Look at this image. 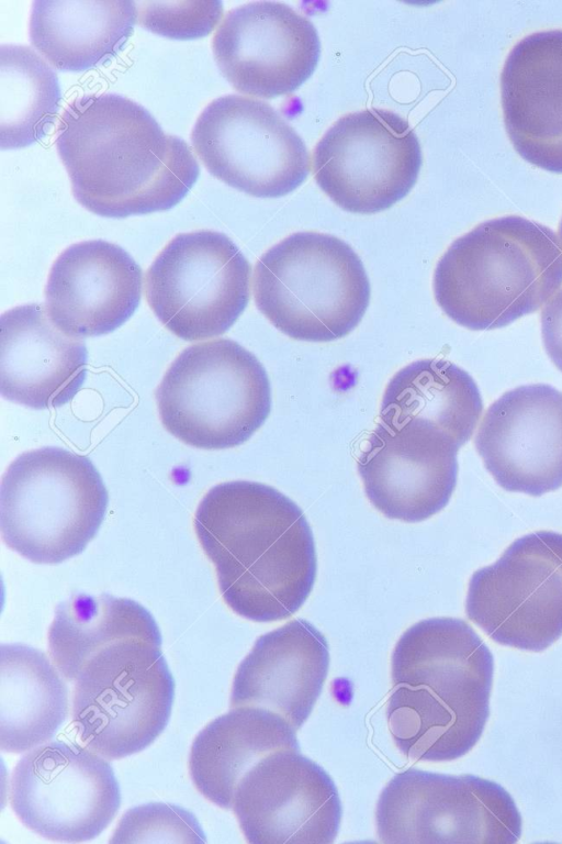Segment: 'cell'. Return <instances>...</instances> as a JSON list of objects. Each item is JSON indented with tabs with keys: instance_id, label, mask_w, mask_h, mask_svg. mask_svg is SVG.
Segmentation results:
<instances>
[{
	"instance_id": "6da1fadb",
	"label": "cell",
	"mask_w": 562,
	"mask_h": 844,
	"mask_svg": "<svg viewBox=\"0 0 562 844\" xmlns=\"http://www.w3.org/2000/svg\"><path fill=\"white\" fill-rule=\"evenodd\" d=\"M56 146L75 199L104 218L167 211L200 176L186 141L166 134L148 110L116 93L69 103Z\"/></svg>"
},
{
	"instance_id": "7a4b0ae2",
	"label": "cell",
	"mask_w": 562,
	"mask_h": 844,
	"mask_svg": "<svg viewBox=\"0 0 562 844\" xmlns=\"http://www.w3.org/2000/svg\"><path fill=\"white\" fill-rule=\"evenodd\" d=\"M193 524L234 612L272 622L303 606L317 558L312 529L290 498L260 482H222L203 497Z\"/></svg>"
},
{
	"instance_id": "3957f363",
	"label": "cell",
	"mask_w": 562,
	"mask_h": 844,
	"mask_svg": "<svg viewBox=\"0 0 562 844\" xmlns=\"http://www.w3.org/2000/svg\"><path fill=\"white\" fill-rule=\"evenodd\" d=\"M493 655L461 619L431 618L407 629L391 659L386 719L397 748L416 760L470 752L490 715Z\"/></svg>"
},
{
	"instance_id": "277c9868",
	"label": "cell",
	"mask_w": 562,
	"mask_h": 844,
	"mask_svg": "<svg viewBox=\"0 0 562 844\" xmlns=\"http://www.w3.org/2000/svg\"><path fill=\"white\" fill-rule=\"evenodd\" d=\"M435 299L457 324L494 330L530 314L562 286V251L548 226L518 215L458 237L434 273Z\"/></svg>"
},
{
	"instance_id": "5b68a950",
	"label": "cell",
	"mask_w": 562,
	"mask_h": 844,
	"mask_svg": "<svg viewBox=\"0 0 562 844\" xmlns=\"http://www.w3.org/2000/svg\"><path fill=\"white\" fill-rule=\"evenodd\" d=\"M370 295L361 259L330 234H291L255 266L257 308L280 332L297 341L319 343L346 336L362 320Z\"/></svg>"
},
{
	"instance_id": "8992f818",
	"label": "cell",
	"mask_w": 562,
	"mask_h": 844,
	"mask_svg": "<svg viewBox=\"0 0 562 844\" xmlns=\"http://www.w3.org/2000/svg\"><path fill=\"white\" fill-rule=\"evenodd\" d=\"M108 490L92 462L60 447L21 454L2 477L4 543L36 564H60L82 553L101 526Z\"/></svg>"
},
{
	"instance_id": "52a82bcc",
	"label": "cell",
	"mask_w": 562,
	"mask_h": 844,
	"mask_svg": "<svg viewBox=\"0 0 562 844\" xmlns=\"http://www.w3.org/2000/svg\"><path fill=\"white\" fill-rule=\"evenodd\" d=\"M164 427L181 442L224 449L248 441L271 410V387L257 357L228 338L187 347L155 392Z\"/></svg>"
},
{
	"instance_id": "ba28073f",
	"label": "cell",
	"mask_w": 562,
	"mask_h": 844,
	"mask_svg": "<svg viewBox=\"0 0 562 844\" xmlns=\"http://www.w3.org/2000/svg\"><path fill=\"white\" fill-rule=\"evenodd\" d=\"M161 645L143 638L108 644L76 678L72 721L83 744L106 759L138 753L165 730L175 679Z\"/></svg>"
},
{
	"instance_id": "9c48e42d",
	"label": "cell",
	"mask_w": 562,
	"mask_h": 844,
	"mask_svg": "<svg viewBox=\"0 0 562 844\" xmlns=\"http://www.w3.org/2000/svg\"><path fill=\"white\" fill-rule=\"evenodd\" d=\"M379 841L387 844L516 843L521 815L495 781L409 768L382 790L375 811Z\"/></svg>"
},
{
	"instance_id": "30bf717a",
	"label": "cell",
	"mask_w": 562,
	"mask_h": 844,
	"mask_svg": "<svg viewBox=\"0 0 562 844\" xmlns=\"http://www.w3.org/2000/svg\"><path fill=\"white\" fill-rule=\"evenodd\" d=\"M250 265L224 233L175 236L146 273L145 295L159 321L184 341L228 331L250 296Z\"/></svg>"
},
{
	"instance_id": "8fae6325",
	"label": "cell",
	"mask_w": 562,
	"mask_h": 844,
	"mask_svg": "<svg viewBox=\"0 0 562 844\" xmlns=\"http://www.w3.org/2000/svg\"><path fill=\"white\" fill-rule=\"evenodd\" d=\"M465 611L502 645L530 652L551 646L562 635V534L524 535L474 571Z\"/></svg>"
},
{
	"instance_id": "7c38bea8",
	"label": "cell",
	"mask_w": 562,
	"mask_h": 844,
	"mask_svg": "<svg viewBox=\"0 0 562 844\" xmlns=\"http://www.w3.org/2000/svg\"><path fill=\"white\" fill-rule=\"evenodd\" d=\"M422 148L408 122L384 109L344 115L323 135L312 169L342 210L372 214L405 198L417 181Z\"/></svg>"
},
{
	"instance_id": "4fadbf2b",
	"label": "cell",
	"mask_w": 562,
	"mask_h": 844,
	"mask_svg": "<svg viewBox=\"0 0 562 844\" xmlns=\"http://www.w3.org/2000/svg\"><path fill=\"white\" fill-rule=\"evenodd\" d=\"M191 142L212 176L254 197L285 196L310 173L302 137L257 99L237 95L214 99L199 115Z\"/></svg>"
},
{
	"instance_id": "5bb4252c",
	"label": "cell",
	"mask_w": 562,
	"mask_h": 844,
	"mask_svg": "<svg viewBox=\"0 0 562 844\" xmlns=\"http://www.w3.org/2000/svg\"><path fill=\"white\" fill-rule=\"evenodd\" d=\"M10 802L22 823L57 842L92 840L112 822L121 790L106 758L72 743L52 741L21 757Z\"/></svg>"
},
{
	"instance_id": "9a60e30c",
	"label": "cell",
	"mask_w": 562,
	"mask_h": 844,
	"mask_svg": "<svg viewBox=\"0 0 562 844\" xmlns=\"http://www.w3.org/2000/svg\"><path fill=\"white\" fill-rule=\"evenodd\" d=\"M234 813L251 844H329L341 819L329 775L296 749L271 753L238 784Z\"/></svg>"
},
{
	"instance_id": "2e32d148",
	"label": "cell",
	"mask_w": 562,
	"mask_h": 844,
	"mask_svg": "<svg viewBox=\"0 0 562 844\" xmlns=\"http://www.w3.org/2000/svg\"><path fill=\"white\" fill-rule=\"evenodd\" d=\"M223 77L240 93H292L314 73L321 42L313 23L285 3L250 2L226 13L212 41Z\"/></svg>"
},
{
	"instance_id": "e0dca14e",
	"label": "cell",
	"mask_w": 562,
	"mask_h": 844,
	"mask_svg": "<svg viewBox=\"0 0 562 844\" xmlns=\"http://www.w3.org/2000/svg\"><path fill=\"white\" fill-rule=\"evenodd\" d=\"M459 448L428 423L379 421L357 463L368 499L389 519L430 518L454 490Z\"/></svg>"
},
{
	"instance_id": "ac0fdd59",
	"label": "cell",
	"mask_w": 562,
	"mask_h": 844,
	"mask_svg": "<svg viewBox=\"0 0 562 844\" xmlns=\"http://www.w3.org/2000/svg\"><path fill=\"white\" fill-rule=\"evenodd\" d=\"M485 468L505 490L541 496L562 486V391L516 387L486 410L475 435Z\"/></svg>"
},
{
	"instance_id": "d6986e66",
	"label": "cell",
	"mask_w": 562,
	"mask_h": 844,
	"mask_svg": "<svg viewBox=\"0 0 562 844\" xmlns=\"http://www.w3.org/2000/svg\"><path fill=\"white\" fill-rule=\"evenodd\" d=\"M142 287V268L126 251L102 240L85 241L55 260L46 285V308L66 334L101 336L134 314Z\"/></svg>"
},
{
	"instance_id": "ffe728a7",
	"label": "cell",
	"mask_w": 562,
	"mask_h": 844,
	"mask_svg": "<svg viewBox=\"0 0 562 844\" xmlns=\"http://www.w3.org/2000/svg\"><path fill=\"white\" fill-rule=\"evenodd\" d=\"M87 347L52 321L46 304L13 308L0 318V391L42 410L67 404L87 375Z\"/></svg>"
},
{
	"instance_id": "44dd1931",
	"label": "cell",
	"mask_w": 562,
	"mask_h": 844,
	"mask_svg": "<svg viewBox=\"0 0 562 844\" xmlns=\"http://www.w3.org/2000/svg\"><path fill=\"white\" fill-rule=\"evenodd\" d=\"M504 124L531 165L562 174V30L536 32L509 52L501 75Z\"/></svg>"
},
{
	"instance_id": "7402d4cb",
	"label": "cell",
	"mask_w": 562,
	"mask_h": 844,
	"mask_svg": "<svg viewBox=\"0 0 562 844\" xmlns=\"http://www.w3.org/2000/svg\"><path fill=\"white\" fill-rule=\"evenodd\" d=\"M325 636L296 619L261 635L234 677L231 707H259L299 730L311 714L328 673Z\"/></svg>"
},
{
	"instance_id": "603a6c76",
	"label": "cell",
	"mask_w": 562,
	"mask_h": 844,
	"mask_svg": "<svg viewBox=\"0 0 562 844\" xmlns=\"http://www.w3.org/2000/svg\"><path fill=\"white\" fill-rule=\"evenodd\" d=\"M300 751L295 729L259 707H236L211 721L193 741L189 770L196 789L223 809H232L246 773L271 753Z\"/></svg>"
},
{
	"instance_id": "cb8c5ba5",
	"label": "cell",
	"mask_w": 562,
	"mask_h": 844,
	"mask_svg": "<svg viewBox=\"0 0 562 844\" xmlns=\"http://www.w3.org/2000/svg\"><path fill=\"white\" fill-rule=\"evenodd\" d=\"M137 20L138 8L131 0H37L30 41L54 68L81 73L115 57Z\"/></svg>"
},
{
	"instance_id": "d4e9b609",
	"label": "cell",
	"mask_w": 562,
	"mask_h": 844,
	"mask_svg": "<svg viewBox=\"0 0 562 844\" xmlns=\"http://www.w3.org/2000/svg\"><path fill=\"white\" fill-rule=\"evenodd\" d=\"M67 714V685L46 654L23 644H1V749L22 753L49 741Z\"/></svg>"
},
{
	"instance_id": "484cf974",
	"label": "cell",
	"mask_w": 562,
	"mask_h": 844,
	"mask_svg": "<svg viewBox=\"0 0 562 844\" xmlns=\"http://www.w3.org/2000/svg\"><path fill=\"white\" fill-rule=\"evenodd\" d=\"M483 410L479 388L459 366L445 359H419L387 382L380 421L428 423L460 447L472 436Z\"/></svg>"
},
{
	"instance_id": "4316f807",
	"label": "cell",
	"mask_w": 562,
	"mask_h": 844,
	"mask_svg": "<svg viewBox=\"0 0 562 844\" xmlns=\"http://www.w3.org/2000/svg\"><path fill=\"white\" fill-rule=\"evenodd\" d=\"M143 638L161 645L156 620L140 603L108 593H75L60 601L48 631L54 665L76 680L85 663L108 644Z\"/></svg>"
},
{
	"instance_id": "83f0119b",
	"label": "cell",
	"mask_w": 562,
	"mask_h": 844,
	"mask_svg": "<svg viewBox=\"0 0 562 844\" xmlns=\"http://www.w3.org/2000/svg\"><path fill=\"white\" fill-rule=\"evenodd\" d=\"M56 71L29 46L0 47V147L16 149L44 138L60 109Z\"/></svg>"
},
{
	"instance_id": "f1b7e54d",
	"label": "cell",
	"mask_w": 562,
	"mask_h": 844,
	"mask_svg": "<svg viewBox=\"0 0 562 844\" xmlns=\"http://www.w3.org/2000/svg\"><path fill=\"white\" fill-rule=\"evenodd\" d=\"M205 842V833L191 811L165 802H149L128 809L110 840L111 844Z\"/></svg>"
},
{
	"instance_id": "f546056e",
	"label": "cell",
	"mask_w": 562,
	"mask_h": 844,
	"mask_svg": "<svg viewBox=\"0 0 562 844\" xmlns=\"http://www.w3.org/2000/svg\"><path fill=\"white\" fill-rule=\"evenodd\" d=\"M138 23L146 30L171 38L207 36L218 24L223 3L218 0L142 1Z\"/></svg>"
},
{
	"instance_id": "4dcf8cb0",
	"label": "cell",
	"mask_w": 562,
	"mask_h": 844,
	"mask_svg": "<svg viewBox=\"0 0 562 844\" xmlns=\"http://www.w3.org/2000/svg\"><path fill=\"white\" fill-rule=\"evenodd\" d=\"M541 334L548 356L562 371V289H559L542 308Z\"/></svg>"
},
{
	"instance_id": "1f68e13d",
	"label": "cell",
	"mask_w": 562,
	"mask_h": 844,
	"mask_svg": "<svg viewBox=\"0 0 562 844\" xmlns=\"http://www.w3.org/2000/svg\"><path fill=\"white\" fill-rule=\"evenodd\" d=\"M558 238H559V243H560V248L562 251V219H561V222H560L559 229H558Z\"/></svg>"
}]
</instances>
